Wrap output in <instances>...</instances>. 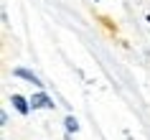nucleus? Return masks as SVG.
<instances>
[{
	"label": "nucleus",
	"instance_id": "nucleus-2",
	"mask_svg": "<svg viewBox=\"0 0 150 140\" xmlns=\"http://www.w3.org/2000/svg\"><path fill=\"white\" fill-rule=\"evenodd\" d=\"M13 74H16L18 79H25V82H31V84L36 87V89H43V82H41V79L36 77V74H33V71L23 69V66H18V69H13Z\"/></svg>",
	"mask_w": 150,
	"mask_h": 140
},
{
	"label": "nucleus",
	"instance_id": "nucleus-5",
	"mask_svg": "<svg viewBox=\"0 0 150 140\" xmlns=\"http://www.w3.org/2000/svg\"><path fill=\"white\" fill-rule=\"evenodd\" d=\"M94 3H97V0H94Z\"/></svg>",
	"mask_w": 150,
	"mask_h": 140
},
{
	"label": "nucleus",
	"instance_id": "nucleus-4",
	"mask_svg": "<svg viewBox=\"0 0 150 140\" xmlns=\"http://www.w3.org/2000/svg\"><path fill=\"white\" fill-rule=\"evenodd\" d=\"M64 127H66V132H69V135H71V132H76V130H79V122H76V120H74V117H66V120H64Z\"/></svg>",
	"mask_w": 150,
	"mask_h": 140
},
{
	"label": "nucleus",
	"instance_id": "nucleus-1",
	"mask_svg": "<svg viewBox=\"0 0 150 140\" xmlns=\"http://www.w3.org/2000/svg\"><path fill=\"white\" fill-rule=\"evenodd\" d=\"M31 109H56V104L43 89H38V92L31 97Z\"/></svg>",
	"mask_w": 150,
	"mask_h": 140
},
{
	"label": "nucleus",
	"instance_id": "nucleus-3",
	"mask_svg": "<svg viewBox=\"0 0 150 140\" xmlns=\"http://www.w3.org/2000/svg\"><path fill=\"white\" fill-rule=\"evenodd\" d=\"M10 102H13V107H16L21 115H28V112H31V99H25L23 94H10Z\"/></svg>",
	"mask_w": 150,
	"mask_h": 140
}]
</instances>
